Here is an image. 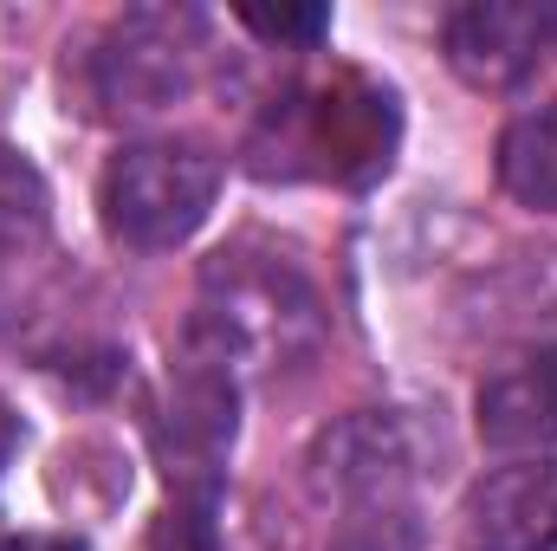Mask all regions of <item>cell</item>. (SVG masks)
I'll use <instances>...</instances> for the list:
<instances>
[{
    "label": "cell",
    "instance_id": "obj_1",
    "mask_svg": "<svg viewBox=\"0 0 557 551\" xmlns=\"http://www.w3.org/2000/svg\"><path fill=\"white\" fill-rule=\"evenodd\" d=\"M188 331L214 344L234 370H285L318 351L324 298L273 241H234L201 267V305Z\"/></svg>",
    "mask_w": 557,
    "mask_h": 551
},
{
    "label": "cell",
    "instance_id": "obj_2",
    "mask_svg": "<svg viewBox=\"0 0 557 551\" xmlns=\"http://www.w3.org/2000/svg\"><path fill=\"white\" fill-rule=\"evenodd\" d=\"M389 149H396V98L357 72H337V78H318V85L273 98L267 124L247 143L253 175H267V182L273 175L370 182L389 169Z\"/></svg>",
    "mask_w": 557,
    "mask_h": 551
},
{
    "label": "cell",
    "instance_id": "obj_3",
    "mask_svg": "<svg viewBox=\"0 0 557 551\" xmlns=\"http://www.w3.org/2000/svg\"><path fill=\"white\" fill-rule=\"evenodd\" d=\"M201 59L208 20L195 7H131L98 33L85 59V98L98 118H156L195 91Z\"/></svg>",
    "mask_w": 557,
    "mask_h": 551
},
{
    "label": "cell",
    "instance_id": "obj_4",
    "mask_svg": "<svg viewBox=\"0 0 557 551\" xmlns=\"http://www.w3.org/2000/svg\"><path fill=\"white\" fill-rule=\"evenodd\" d=\"M221 195V162L188 137H143L124 143L98 175V208L111 241L137 254L182 247Z\"/></svg>",
    "mask_w": 557,
    "mask_h": 551
},
{
    "label": "cell",
    "instance_id": "obj_5",
    "mask_svg": "<svg viewBox=\"0 0 557 551\" xmlns=\"http://www.w3.org/2000/svg\"><path fill=\"white\" fill-rule=\"evenodd\" d=\"M234 409H240V370L214 344H201L195 331H182V357L169 370L162 409L149 421V441H156V461H162L175 500L214 506L227 454H234V428H240Z\"/></svg>",
    "mask_w": 557,
    "mask_h": 551
},
{
    "label": "cell",
    "instance_id": "obj_6",
    "mask_svg": "<svg viewBox=\"0 0 557 551\" xmlns=\"http://www.w3.org/2000/svg\"><path fill=\"white\" fill-rule=\"evenodd\" d=\"M441 46L473 91H519L557 59V0H467L441 20Z\"/></svg>",
    "mask_w": 557,
    "mask_h": 551
},
{
    "label": "cell",
    "instance_id": "obj_7",
    "mask_svg": "<svg viewBox=\"0 0 557 551\" xmlns=\"http://www.w3.org/2000/svg\"><path fill=\"white\" fill-rule=\"evenodd\" d=\"M311 487L324 500L350 506H383V500H416V428L396 409H350L311 441Z\"/></svg>",
    "mask_w": 557,
    "mask_h": 551
},
{
    "label": "cell",
    "instance_id": "obj_8",
    "mask_svg": "<svg viewBox=\"0 0 557 551\" xmlns=\"http://www.w3.org/2000/svg\"><path fill=\"white\" fill-rule=\"evenodd\" d=\"M473 428L486 448L512 461H552L557 454V344H532L480 377Z\"/></svg>",
    "mask_w": 557,
    "mask_h": 551
},
{
    "label": "cell",
    "instance_id": "obj_9",
    "mask_svg": "<svg viewBox=\"0 0 557 551\" xmlns=\"http://www.w3.org/2000/svg\"><path fill=\"white\" fill-rule=\"evenodd\" d=\"M467 551H557V461H506L460 506Z\"/></svg>",
    "mask_w": 557,
    "mask_h": 551
},
{
    "label": "cell",
    "instance_id": "obj_10",
    "mask_svg": "<svg viewBox=\"0 0 557 551\" xmlns=\"http://www.w3.org/2000/svg\"><path fill=\"white\" fill-rule=\"evenodd\" d=\"M499 188H506L519 208L557 215V98L519 111V118L499 131Z\"/></svg>",
    "mask_w": 557,
    "mask_h": 551
},
{
    "label": "cell",
    "instance_id": "obj_11",
    "mask_svg": "<svg viewBox=\"0 0 557 551\" xmlns=\"http://www.w3.org/2000/svg\"><path fill=\"white\" fill-rule=\"evenodd\" d=\"M52 221V195L39 182V169L20 149H0V260H20L46 241Z\"/></svg>",
    "mask_w": 557,
    "mask_h": 551
},
{
    "label": "cell",
    "instance_id": "obj_12",
    "mask_svg": "<svg viewBox=\"0 0 557 551\" xmlns=\"http://www.w3.org/2000/svg\"><path fill=\"white\" fill-rule=\"evenodd\" d=\"M331 551H421L416 500H383V506H350L337 519Z\"/></svg>",
    "mask_w": 557,
    "mask_h": 551
},
{
    "label": "cell",
    "instance_id": "obj_13",
    "mask_svg": "<svg viewBox=\"0 0 557 551\" xmlns=\"http://www.w3.org/2000/svg\"><path fill=\"white\" fill-rule=\"evenodd\" d=\"M143 551H221L214 506H201V500H175V506H162L156 526L143 532Z\"/></svg>",
    "mask_w": 557,
    "mask_h": 551
},
{
    "label": "cell",
    "instance_id": "obj_14",
    "mask_svg": "<svg viewBox=\"0 0 557 551\" xmlns=\"http://www.w3.org/2000/svg\"><path fill=\"white\" fill-rule=\"evenodd\" d=\"M240 26L260 33V39H273V46L311 52V46L331 33V13H324V7H240Z\"/></svg>",
    "mask_w": 557,
    "mask_h": 551
},
{
    "label": "cell",
    "instance_id": "obj_15",
    "mask_svg": "<svg viewBox=\"0 0 557 551\" xmlns=\"http://www.w3.org/2000/svg\"><path fill=\"white\" fill-rule=\"evenodd\" d=\"M0 551H85L78 539H59V532H0Z\"/></svg>",
    "mask_w": 557,
    "mask_h": 551
}]
</instances>
